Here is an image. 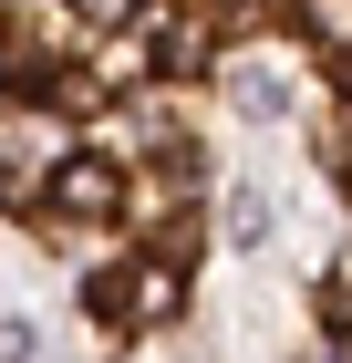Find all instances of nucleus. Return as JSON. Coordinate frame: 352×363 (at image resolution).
I'll return each instance as SVG.
<instances>
[{
  "label": "nucleus",
  "instance_id": "f257e3e1",
  "mask_svg": "<svg viewBox=\"0 0 352 363\" xmlns=\"http://www.w3.org/2000/svg\"><path fill=\"white\" fill-rule=\"evenodd\" d=\"M52 208H62V218H114V208H125V177H114V156H73V167L52 177Z\"/></svg>",
  "mask_w": 352,
  "mask_h": 363
},
{
  "label": "nucleus",
  "instance_id": "f03ea898",
  "mask_svg": "<svg viewBox=\"0 0 352 363\" xmlns=\"http://www.w3.org/2000/svg\"><path fill=\"white\" fill-rule=\"evenodd\" d=\"M145 42L166 52V73H208V52H217L208 11H145Z\"/></svg>",
  "mask_w": 352,
  "mask_h": 363
},
{
  "label": "nucleus",
  "instance_id": "7ed1b4c3",
  "mask_svg": "<svg viewBox=\"0 0 352 363\" xmlns=\"http://www.w3.org/2000/svg\"><path fill=\"white\" fill-rule=\"evenodd\" d=\"M228 94H239L249 114H290V84H280V73H259V62H239V73H228Z\"/></svg>",
  "mask_w": 352,
  "mask_h": 363
},
{
  "label": "nucleus",
  "instance_id": "20e7f679",
  "mask_svg": "<svg viewBox=\"0 0 352 363\" xmlns=\"http://www.w3.org/2000/svg\"><path fill=\"white\" fill-rule=\"evenodd\" d=\"M228 228H239V250H249V239L270 228V197H259V187H239V197H228Z\"/></svg>",
  "mask_w": 352,
  "mask_h": 363
},
{
  "label": "nucleus",
  "instance_id": "39448f33",
  "mask_svg": "<svg viewBox=\"0 0 352 363\" xmlns=\"http://www.w3.org/2000/svg\"><path fill=\"white\" fill-rule=\"evenodd\" d=\"M311 31H322V42H342V52H352V0H311Z\"/></svg>",
  "mask_w": 352,
  "mask_h": 363
},
{
  "label": "nucleus",
  "instance_id": "423d86ee",
  "mask_svg": "<svg viewBox=\"0 0 352 363\" xmlns=\"http://www.w3.org/2000/svg\"><path fill=\"white\" fill-rule=\"evenodd\" d=\"M31 342H42V333H31V322H0V363H21Z\"/></svg>",
  "mask_w": 352,
  "mask_h": 363
},
{
  "label": "nucleus",
  "instance_id": "0eeeda50",
  "mask_svg": "<svg viewBox=\"0 0 352 363\" xmlns=\"http://www.w3.org/2000/svg\"><path fill=\"white\" fill-rule=\"evenodd\" d=\"M73 11H83V21H125V0H73Z\"/></svg>",
  "mask_w": 352,
  "mask_h": 363
}]
</instances>
